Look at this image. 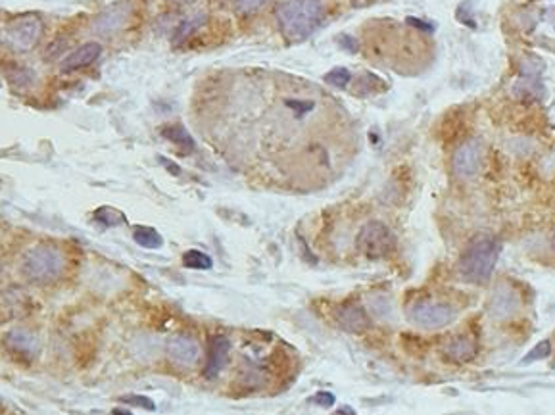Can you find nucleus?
<instances>
[{"instance_id": "nucleus-1", "label": "nucleus", "mask_w": 555, "mask_h": 415, "mask_svg": "<svg viewBox=\"0 0 555 415\" xmlns=\"http://www.w3.org/2000/svg\"><path fill=\"white\" fill-rule=\"evenodd\" d=\"M501 244L490 235H478L471 240L459 258L458 273L461 279L471 285L488 283L498 264Z\"/></svg>"}, {"instance_id": "nucleus-2", "label": "nucleus", "mask_w": 555, "mask_h": 415, "mask_svg": "<svg viewBox=\"0 0 555 415\" xmlns=\"http://www.w3.org/2000/svg\"><path fill=\"white\" fill-rule=\"evenodd\" d=\"M275 14L282 35L290 42H300L319 27L323 4L319 0H284L277 6Z\"/></svg>"}, {"instance_id": "nucleus-3", "label": "nucleus", "mask_w": 555, "mask_h": 415, "mask_svg": "<svg viewBox=\"0 0 555 415\" xmlns=\"http://www.w3.org/2000/svg\"><path fill=\"white\" fill-rule=\"evenodd\" d=\"M64 254L58 248L49 246V244L31 248L22 262L24 277L33 283H52L64 273Z\"/></svg>"}, {"instance_id": "nucleus-4", "label": "nucleus", "mask_w": 555, "mask_h": 415, "mask_svg": "<svg viewBox=\"0 0 555 415\" xmlns=\"http://www.w3.org/2000/svg\"><path fill=\"white\" fill-rule=\"evenodd\" d=\"M355 246L369 260H383L396 250V235L383 221H369L357 233Z\"/></svg>"}, {"instance_id": "nucleus-5", "label": "nucleus", "mask_w": 555, "mask_h": 415, "mask_svg": "<svg viewBox=\"0 0 555 415\" xmlns=\"http://www.w3.org/2000/svg\"><path fill=\"white\" fill-rule=\"evenodd\" d=\"M42 35V22L35 14H25L12 19L2 33L4 42L14 50H31Z\"/></svg>"}, {"instance_id": "nucleus-6", "label": "nucleus", "mask_w": 555, "mask_h": 415, "mask_svg": "<svg viewBox=\"0 0 555 415\" xmlns=\"http://www.w3.org/2000/svg\"><path fill=\"white\" fill-rule=\"evenodd\" d=\"M410 320L423 329H442L456 320V310L442 302L421 300L415 302L408 311Z\"/></svg>"}, {"instance_id": "nucleus-7", "label": "nucleus", "mask_w": 555, "mask_h": 415, "mask_svg": "<svg viewBox=\"0 0 555 415\" xmlns=\"http://www.w3.org/2000/svg\"><path fill=\"white\" fill-rule=\"evenodd\" d=\"M483 143L478 139H469L463 144H459L458 150L451 156V169L461 179L475 177L483 164Z\"/></svg>"}, {"instance_id": "nucleus-8", "label": "nucleus", "mask_w": 555, "mask_h": 415, "mask_svg": "<svg viewBox=\"0 0 555 415\" xmlns=\"http://www.w3.org/2000/svg\"><path fill=\"white\" fill-rule=\"evenodd\" d=\"M166 350H168V358L181 368H193L194 363L200 359V346L194 338L186 335H177L169 338Z\"/></svg>"}, {"instance_id": "nucleus-9", "label": "nucleus", "mask_w": 555, "mask_h": 415, "mask_svg": "<svg viewBox=\"0 0 555 415\" xmlns=\"http://www.w3.org/2000/svg\"><path fill=\"white\" fill-rule=\"evenodd\" d=\"M4 344L12 354L25 356V358H35L40 350L39 336L33 335L27 329H12L4 336Z\"/></svg>"}, {"instance_id": "nucleus-10", "label": "nucleus", "mask_w": 555, "mask_h": 415, "mask_svg": "<svg viewBox=\"0 0 555 415\" xmlns=\"http://www.w3.org/2000/svg\"><path fill=\"white\" fill-rule=\"evenodd\" d=\"M229 354H231V340L227 336H216V338H211L204 375L208 377V379L218 377L227 366V361H229Z\"/></svg>"}, {"instance_id": "nucleus-11", "label": "nucleus", "mask_w": 555, "mask_h": 415, "mask_svg": "<svg viewBox=\"0 0 555 415\" xmlns=\"http://www.w3.org/2000/svg\"><path fill=\"white\" fill-rule=\"evenodd\" d=\"M337 321L340 329L348 333H365L371 327V318L367 311L357 304H348L337 311Z\"/></svg>"}, {"instance_id": "nucleus-12", "label": "nucleus", "mask_w": 555, "mask_h": 415, "mask_svg": "<svg viewBox=\"0 0 555 415\" xmlns=\"http://www.w3.org/2000/svg\"><path fill=\"white\" fill-rule=\"evenodd\" d=\"M100 54H102V47L98 42H87V45H83V47L75 48L73 52H70L64 58V62H62L60 68L65 73L77 72V70H83V68L92 64Z\"/></svg>"}, {"instance_id": "nucleus-13", "label": "nucleus", "mask_w": 555, "mask_h": 415, "mask_svg": "<svg viewBox=\"0 0 555 415\" xmlns=\"http://www.w3.org/2000/svg\"><path fill=\"white\" fill-rule=\"evenodd\" d=\"M517 306H519V302H517V296L513 295V290H509L507 287H498L490 302L492 318L504 320L517 310Z\"/></svg>"}, {"instance_id": "nucleus-14", "label": "nucleus", "mask_w": 555, "mask_h": 415, "mask_svg": "<svg viewBox=\"0 0 555 415\" xmlns=\"http://www.w3.org/2000/svg\"><path fill=\"white\" fill-rule=\"evenodd\" d=\"M446 354L456 361H471L476 356V343L467 336H458L448 344Z\"/></svg>"}, {"instance_id": "nucleus-15", "label": "nucleus", "mask_w": 555, "mask_h": 415, "mask_svg": "<svg viewBox=\"0 0 555 415\" xmlns=\"http://www.w3.org/2000/svg\"><path fill=\"white\" fill-rule=\"evenodd\" d=\"M161 135L166 136L168 141H171L173 144H177L179 148H183L185 152H193L194 150V141L193 136L188 135L181 123H173V125H166L161 129Z\"/></svg>"}, {"instance_id": "nucleus-16", "label": "nucleus", "mask_w": 555, "mask_h": 415, "mask_svg": "<svg viewBox=\"0 0 555 415\" xmlns=\"http://www.w3.org/2000/svg\"><path fill=\"white\" fill-rule=\"evenodd\" d=\"M133 239L138 246L148 248V250H156L163 244L161 235L154 227H146V225H138L133 229Z\"/></svg>"}, {"instance_id": "nucleus-17", "label": "nucleus", "mask_w": 555, "mask_h": 415, "mask_svg": "<svg viewBox=\"0 0 555 415\" xmlns=\"http://www.w3.org/2000/svg\"><path fill=\"white\" fill-rule=\"evenodd\" d=\"M125 16H127V12H123L120 8L108 10V12H104L102 16L98 17L97 29L100 33H113L125 24Z\"/></svg>"}, {"instance_id": "nucleus-18", "label": "nucleus", "mask_w": 555, "mask_h": 415, "mask_svg": "<svg viewBox=\"0 0 555 415\" xmlns=\"http://www.w3.org/2000/svg\"><path fill=\"white\" fill-rule=\"evenodd\" d=\"M95 221H98L104 227H118V225L127 224V217L123 212H120L118 208L112 206H100L95 212Z\"/></svg>"}, {"instance_id": "nucleus-19", "label": "nucleus", "mask_w": 555, "mask_h": 415, "mask_svg": "<svg viewBox=\"0 0 555 415\" xmlns=\"http://www.w3.org/2000/svg\"><path fill=\"white\" fill-rule=\"evenodd\" d=\"M183 265L188 269H204L206 272V269H211L214 262L208 254H204L200 250H188L183 256Z\"/></svg>"}, {"instance_id": "nucleus-20", "label": "nucleus", "mask_w": 555, "mask_h": 415, "mask_svg": "<svg viewBox=\"0 0 555 415\" xmlns=\"http://www.w3.org/2000/svg\"><path fill=\"white\" fill-rule=\"evenodd\" d=\"M352 81V73L348 72L346 68H335L325 75V83H329L330 87L335 88H346Z\"/></svg>"}, {"instance_id": "nucleus-21", "label": "nucleus", "mask_w": 555, "mask_h": 415, "mask_svg": "<svg viewBox=\"0 0 555 415\" xmlns=\"http://www.w3.org/2000/svg\"><path fill=\"white\" fill-rule=\"evenodd\" d=\"M204 19H206V17L198 16V17H194V19H188V22H185V24L179 25L173 40H175V42H183L185 39H188V37H191L194 31H198V29H200L202 24H204Z\"/></svg>"}, {"instance_id": "nucleus-22", "label": "nucleus", "mask_w": 555, "mask_h": 415, "mask_svg": "<svg viewBox=\"0 0 555 415\" xmlns=\"http://www.w3.org/2000/svg\"><path fill=\"white\" fill-rule=\"evenodd\" d=\"M552 354V343L549 340H540L534 348H532L523 359L521 363H534V361H540V359H546L547 356Z\"/></svg>"}, {"instance_id": "nucleus-23", "label": "nucleus", "mask_w": 555, "mask_h": 415, "mask_svg": "<svg viewBox=\"0 0 555 415\" xmlns=\"http://www.w3.org/2000/svg\"><path fill=\"white\" fill-rule=\"evenodd\" d=\"M473 2H475V0H463V2L459 4L458 12H456V16H458L459 22L463 25H469L471 29H475L476 27L475 19H473Z\"/></svg>"}, {"instance_id": "nucleus-24", "label": "nucleus", "mask_w": 555, "mask_h": 415, "mask_svg": "<svg viewBox=\"0 0 555 415\" xmlns=\"http://www.w3.org/2000/svg\"><path fill=\"white\" fill-rule=\"evenodd\" d=\"M269 0H234V6L241 14H254L259 8H264Z\"/></svg>"}, {"instance_id": "nucleus-25", "label": "nucleus", "mask_w": 555, "mask_h": 415, "mask_svg": "<svg viewBox=\"0 0 555 415\" xmlns=\"http://www.w3.org/2000/svg\"><path fill=\"white\" fill-rule=\"evenodd\" d=\"M121 402L129 404V406H137L143 407V409H148V412H154L156 409V404L148 396H138V394H129V396H123Z\"/></svg>"}, {"instance_id": "nucleus-26", "label": "nucleus", "mask_w": 555, "mask_h": 415, "mask_svg": "<svg viewBox=\"0 0 555 415\" xmlns=\"http://www.w3.org/2000/svg\"><path fill=\"white\" fill-rule=\"evenodd\" d=\"M312 402H315L319 407H332L335 406V402H337V398H335V394L332 392H317L314 396V400Z\"/></svg>"}, {"instance_id": "nucleus-27", "label": "nucleus", "mask_w": 555, "mask_h": 415, "mask_svg": "<svg viewBox=\"0 0 555 415\" xmlns=\"http://www.w3.org/2000/svg\"><path fill=\"white\" fill-rule=\"evenodd\" d=\"M405 22H408L410 25H413L415 29H421V31H426V33L435 31V25L428 24V22H423V19H417V17H408Z\"/></svg>"}, {"instance_id": "nucleus-28", "label": "nucleus", "mask_w": 555, "mask_h": 415, "mask_svg": "<svg viewBox=\"0 0 555 415\" xmlns=\"http://www.w3.org/2000/svg\"><path fill=\"white\" fill-rule=\"evenodd\" d=\"M338 40H340V47L346 48V50H350V52H355V50H357V45H350V42H354V39H352V37L342 35V37H340Z\"/></svg>"}, {"instance_id": "nucleus-29", "label": "nucleus", "mask_w": 555, "mask_h": 415, "mask_svg": "<svg viewBox=\"0 0 555 415\" xmlns=\"http://www.w3.org/2000/svg\"><path fill=\"white\" fill-rule=\"evenodd\" d=\"M160 162L169 169V171H171V173H173V175H179V168L175 166V164H173V162L166 160V158H160Z\"/></svg>"}, {"instance_id": "nucleus-30", "label": "nucleus", "mask_w": 555, "mask_h": 415, "mask_svg": "<svg viewBox=\"0 0 555 415\" xmlns=\"http://www.w3.org/2000/svg\"><path fill=\"white\" fill-rule=\"evenodd\" d=\"M373 0H354V6H357V8H363V6H369Z\"/></svg>"}, {"instance_id": "nucleus-31", "label": "nucleus", "mask_w": 555, "mask_h": 415, "mask_svg": "<svg viewBox=\"0 0 555 415\" xmlns=\"http://www.w3.org/2000/svg\"><path fill=\"white\" fill-rule=\"evenodd\" d=\"M112 415H133L131 412H127V409H121V407H115L112 412Z\"/></svg>"}, {"instance_id": "nucleus-32", "label": "nucleus", "mask_w": 555, "mask_h": 415, "mask_svg": "<svg viewBox=\"0 0 555 415\" xmlns=\"http://www.w3.org/2000/svg\"><path fill=\"white\" fill-rule=\"evenodd\" d=\"M337 415H355V414H354V412H352V409H350V407L344 406V407H342V409H340V412H338Z\"/></svg>"}, {"instance_id": "nucleus-33", "label": "nucleus", "mask_w": 555, "mask_h": 415, "mask_svg": "<svg viewBox=\"0 0 555 415\" xmlns=\"http://www.w3.org/2000/svg\"><path fill=\"white\" fill-rule=\"evenodd\" d=\"M554 248H555V237H554Z\"/></svg>"}]
</instances>
